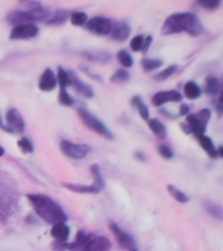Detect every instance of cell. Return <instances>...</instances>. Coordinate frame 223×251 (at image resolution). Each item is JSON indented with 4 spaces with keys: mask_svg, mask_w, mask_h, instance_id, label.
Wrapping results in <instances>:
<instances>
[{
    "mask_svg": "<svg viewBox=\"0 0 223 251\" xmlns=\"http://www.w3.org/2000/svg\"><path fill=\"white\" fill-rule=\"evenodd\" d=\"M19 191L15 184L0 176V221L9 219L19 207Z\"/></svg>",
    "mask_w": 223,
    "mask_h": 251,
    "instance_id": "obj_3",
    "label": "cell"
},
{
    "mask_svg": "<svg viewBox=\"0 0 223 251\" xmlns=\"http://www.w3.org/2000/svg\"><path fill=\"white\" fill-rule=\"evenodd\" d=\"M180 128L183 129L185 133H191V129H189V127L187 126V123H181V125H180Z\"/></svg>",
    "mask_w": 223,
    "mask_h": 251,
    "instance_id": "obj_45",
    "label": "cell"
},
{
    "mask_svg": "<svg viewBox=\"0 0 223 251\" xmlns=\"http://www.w3.org/2000/svg\"><path fill=\"white\" fill-rule=\"evenodd\" d=\"M158 152H159V154L163 157L164 160H171L172 157H174V152H172V149L166 144L158 145Z\"/></svg>",
    "mask_w": 223,
    "mask_h": 251,
    "instance_id": "obj_39",
    "label": "cell"
},
{
    "mask_svg": "<svg viewBox=\"0 0 223 251\" xmlns=\"http://www.w3.org/2000/svg\"><path fill=\"white\" fill-rule=\"evenodd\" d=\"M51 16V12L41 8L35 11H27V9H19L8 13L7 21L13 26L22 25V24H34L35 21H46Z\"/></svg>",
    "mask_w": 223,
    "mask_h": 251,
    "instance_id": "obj_4",
    "label": "cell"
},
{
    "mask_svg": "<svg viewBox=\"0 0 223 251\" xmlns=\"http://www.w3.org/2000/svg\"><path fill=\"white\" fill-rule=\"evenodd\" d=\"M39 33V27L35 24H22V25H17L13 26L9 39L16 41V39H30L37 37Z\"/></svg>",
    "mask_w": 223,
    "mask_h": 251,
    "instance_id": "obj_12",
    "label": "cell"
},
{
    "mask_svg": "<svg viewBox=\"0 0 223 251\" xmlns=\"http://www.w3.org/2000/svg\"><path fill=\"white\" fill-rule=\"evenodd\" d=\"M56 80L60 89H67L69 86V75L68 71L64 70L63 67H58V74H56Z\"/></svg>",
    "mask_w": 223,
    "mask_h": 251,
    "instance_id": "obj_30",
    "label": "cell"
},
{
    "mask_svg": "<svg viewBox=\"0 0 223 251\" xmlns=\"http://www.w3.org/2000/svg\"><path fill=\"white\" fill-rule=\"evenodd\" d=\"M217 111H218V114L221 115L222 114V109H223V98H222V92H219L218 94V100H217Z\"/></svg>",
    "mask_w": 223,
    "mask_h": 251,
    "instance_id": "obj_41",
    "label": "cell"
},
{
    "mask_svg": "<svg viewBox=\"0 0 223 251\" xmlns=\"http://www.w3.org/2000/svg\"><path fill=\"white\" fill-rule=\"evenodd\" d=\"M69 19V13L66 9H58V11L52 13V15L48 17V19L45 21L46 25H50V26H55V25H62Z\"/></svg>",
    "mask_w": 223,
    "mask_h": 251,
    "instance_id": "obj_23",
    "label": "cell"
},
{
    "mask_svg": "<svg viewBox=\"0 0 223 251\" xmlns=\"http://www.w3.org/2000/svg\"><path fill=\"white\" fill-rule=\"evenodd\" d=\"M59 103L62 106H67V107L73 106L74 100L70 97V94L67 92V89H60L59 92Z\"/></svg>",
    "mask_w": 223,
    "mask_h": 251,
    "instance_id": "obj_36",
    "label": "cell"
},
{
    "mask_svg": "<svg viewBox=\"0 0 223 251\" xmlns=\"http://www.w3.org/2000/svg\"><path fill=\"white\" fill-rule=\"evenodd\" d=\"M116 58H117V60H119V63H120L121 66L124 67V68H131V67L133 66V63H134L133 62L132 55L129 54L127 50L117 51Z\"/></svg>",
    "mask_w": 223,
    "mask_h": 251,
    "instance_id": "obj_31",
    "label": "cell"
},
{
    "mask_svg": "<svg viewBox=\"0 0 223 251\" xmlns=\"http://www.w3.org/2000/svg\"><path fill=\"white\" fill-rule=\"evenodd\" d=\"M131 105L134 107V109H137V111H138V114H140V117L144 119V121L148 122L150 118H149V109L148 106L145 105L144 101H142V98L140 97V96H134V97H132V100H131Z\"/></svg>",
    "mask_w": 223,
    "mask_h": 251,
    "instance_id": "obj_24",
    "label": "cell"
},
{
    "mask_svg": "<svg viewBox=\"0 0 223 251\" xmlns=\"http://www.w3.org/2000/svg\"><path fill=\"white\" fill-rule=\"evenodd\" d=\"M131 34V26H129L127 23H116V24H112V29H111V38L117 41V42H124L127 41Z\"/></svg>",
    "mask_w": 223,
    "mask_h": 251,
    "instance_id": "obj_17",
    "label": "cell"
},
{
    "mask_svg": "<svg viewBox=\"0 0 223 251\" xmlns=\"http://www.w3.org/2000/svg\"><path fill=\"white\" fill-rule=\"evenodd\" d=\"M211 118V113L209 109L200 110L197 114H188L187 115V126L191 129V133H193L196 137L205 135L206 126Z\"/></svg>",
    "mask_w": 223,
    "mask_h": 251,
    "instance_id": "obj_7",
    "label": "cell"
},
{
    "mask_svg": "<svg viewBox=\"0 0 223 251\" xmlns=\"http://www.w3.org/2000/svg\"><path fill=\"white\" fill-rule=\"evenodd\" d=\"M163 64V62L160 59L156 58H144L141 60V66L144 68V71L146 72H152V71H156L158 68H160Z\"/></svg>",
    "mask_w": 223,
    "mask_h": 251,
    "instance_id": "obj_27",
    "label": "cell"
},
{
    "mask_svg": "<svg viewBox=\"0 0 223 251\" xmlns=\"http://www.w3.org/2000/svg\"><path fill=\"white\" fill-rule=\"evenodd\" d=\"M197 140H199L201 148L206 152L207 156L210 157V158H218L217 148H215L214 143H213L210 137L206 136V135H201V136H197Z\"/></svg>",
    "mask_w": 223,
    "mask_h": 251,
    "instance_id": "obj_19",
    "label": "cell"
},
{
    "mask_svg": "<svg viewBox=\"0 0 223 251\" xmlns=\"http://www.w3.org/2000/svg\"><path fill=\"white\" fill-rule=\"evenodd\" d=\"M189 110H191L189 105H187V103H181V105H180V109H179V115H184V117H187L188 114H189Z\"/></svg>",
    "mask_w": 223,
    "mask_h": 251,
    "instance_id": "obj_42",
    "label": "cell"
},
{
    "mask_svg": "<svg viewBox=\"0 0 223 251\" xmlns=\"http://www.w3.org/2000/svg\"><path fill=\"white\" fill-rule=\"evenodd\" d=\"M199 5L207 11H215L217 8L221 7V0H200Z\"/></svg>",
    "mask_w": 223,
    "mask_h": 251,
    "instance_id": "obj_38",
    "label": "cell"
},
{
    "mask_svg": "<svg viewBox=\"0 0 223 251\" xmlns=\"http://www.w3.org/2000/svg\"><path fill=\"white\" fill-rule=\"evenodd\" d=\"M111 241L103 235H95L89 233L88 241L81 251H110L111 250Z\"/></svg>",
    "mask_w": 223,
    "mask_h": 251,
    "instance_id": "obj_13",
    "label": "cell"
},
{
    "mask_svg": "<svg viewBox=\"0 0 223 251\" xmlns=\"http://www.w3.org/2000/svg\"><path fill=\"white\" fill-rule=\"evenodd\" d=\"M152 42H153L152 35H148V37H145L144 46H142V52H144V54H146V52H148L149 47L152 46Z\"/></svg>",
    "mask_w": 223,
    "mask_h": 251,
    "instance_id": "obj_40",
    "label": "cell"
},
{
    "mask_svg": "<svg viewBox=\"0 0 223 251\" xmlns=\"http://www.w3.org/2000/svg\"><path fill=\"white\" fill-rule=\"evenodd\" d=\"M77 114L81 122L85 125V127L90 129V131H93L99 136L105 137L107 140H113V133L111 132V129L107 127V126L101 121V119H98L94 114H91L88 109L85 107H80L77 110Z\"/></svg>",
    "mask_w": 223,
    "mask_h": 251,
    "instance_id": "obj_6",
    "label": "cell"
},
{
    "mask_svg": "<svg viewBox=\"0 0 223 251\" xmlns=\"http://www.w3.org/2000/svg\"><path fill=\"white\" fill-rule=\"evenodd\" d=\"M160 31L163 35L187 33L192 37H199L203 33V26L195 13L180 12V13H174V15L168 16L167 19L164 20Z\"/></svg>",
    "mask_w": 223,
    "mask_h": 251,
    "instance_id": "obj_2",
    "label": "cell"
},
{
    "mask_svg": "<svg viewBox=\"0 0 223 251\" xmlns=\"http://www.w3.org/2000/svg\"><path fill=\"white\" fill-rule=\"evenodd\" d=\"M7 126H3L1 129L12 133H23L25 131V121L17 109H9L5 115Z\"/></svg>",
    "mask_w": 223,
    "mask_h": 251,
    "instance_id": "obj_10",
    "label": "cell"
},
{
    "mask_svg": "<svg viewBox=\"0 0 223 251\" xmlns=\"http://www.w3.org/2000/svg\"><path fill=\"white\" fill-rule=\"evenodd\" d=\"M148 126L150 131H152L156 136H158L159 139H164L167 136V129H166V126L156 118H152L148 121Z\"/></svg>",
    "mask_w": 223,
    "mask_h": 251,
    "instance_id": "obj_22",
    "label": "cell"
},
{
    "mask_svg": "<svg viewBox=\"0 0 223 251\" xmlns=\"http://www.w3.org/2000/svg\"><path fill=\"white\" fill-rule=\"evenodd\" d=\"M88 237H89V233H86L85 230H78L77 234H76V239H74L72 243H68L67 245V250L70 251H81L82 247L85 246L86 241H88Z\"/></svg>",
    "mask_w": 223,
    "mask_h": 251,
    "instance_id": "obj_21",
    "label": "cell"
},
{
    "mask_svg": "<svg viewBox=\"0 0 223 251\" xmlns=\"http://www.w3.org/2000/svg\"><path fill=\"white\" fill-rule=\"evenodd\" d=\"M159 113L163 114L164 117L168 118V119H176V117H178V115H175V114L170 113V111H167V110H164V109H160Z\"/></svg>",
    "mask_w": 223,
    "mask_h": 251,
    "instance_id": "obj_43",
    "label": "cell"
},
{
    "mask_svg": "<svg viewBox=\"0 0 223 251\" xmlns=\"http://www.w3.org/2000/svg\"><path fill=\"white\" fill-rule=\"evenodd\" d=\"M176 70H178V66H176V64H172V66L164 68L163 71H160L159 74H156V76H154V80H156V81H164V80H167L168 77H171L172 75L176 72Z\"/></svg>",
    "mask_w": 223,
    "mask_h": 251,
    "instance_id": "obj_33",
    "label": "cell"
},
{
    "mask_svg": "<svg viewBox=\"0 0 223 251\" xmlns=\"http://www.w3.org/2000/svg\"><path fill=\"white\" fill-rule=\"evenodd\" d=\"M60 149L67 157L72 160H82L90 152V147L86 144H76L69 140L60 141Z\"/></svg>",
    "mask_w": 223,
    "mask_h": 251,
    "instance_id": "obj_9",
    "label": "cell"
},
{
    "mask_svg": "<svg viewBox=\"0 0 223 251\" xmlns=\"http://www.w3.org/2000/svg\"><path fill=\"white\" fill-rule=\"evenodd\" d=\"M17 147L23 154H31V153L34 152V145L31 143L27 137H21L19 141H17Z\"/></svg>",
    "mask_w": 223,
    "mask_h": 251,
    "instance_id": "obj_32",
    "label": "cell"
},
{
    "mask_svg": "<svg viewBox=\"0 0 223 251\" xmlns=\"http://www.w3.org/2000/svg\"><path fill=\"white\" fill-rule=\"evenodd\" d=\"M26 198L34 208L35 215L45 223L50 225L67 223L68 216L62 205L56 203L51 196L45 195V194H27Z\"/></svg>",
    "mask_w": 223,
    "mask_h": 251,
    "instance_id": "obj_1",
    "label": "cell"
},
{
    "mask_svg": "<svg viewBox=\"0 0 223 251\" xmlns=\"http://www.w3.org/2000/svg\"><path fill=\"white\" fill-rule=\"evenodd\" d=\"M39 89L42 92H52L58 86V80H56V74L51 68H46L41 75L38 82Z\"/></svg>",
    "mask_w": 223,
    "mask_h": 251,
    "instance_id": "obj_16",
    "label": "cell"
},
{
    "mask_svg": "<svg viewBox=\"0 0 223 251\" xmlns=\"http://www.w3.org/2000/svg\"><path fill=\"white\" fill-rule=\"evenodd\" d=\"M144 35H136V37H133L131 39V43H129V47H131V50L136 51V52H140L142 51V46H144Z\"/></svg>",
    "mask_w": 223,
    "mask_h": 251,
    "instance_id": "obj_37",
    "label": "cell"
},
{
    "mask_svg": "<svg viewBox=\"0 0 223 251\" xmlns=\"http://www.w3.org/2000/svg\"><path fill=\"white\" fill-rule=\"evenodd\" d=\"M86 30L94 35H109L112 29V21L107 17H102V16H95L91 19H88V23L85 24Z\"/></svg>",
    "mask_w": 223,
    "mask_h": 251,
    "instance_id": "obj_8",
    "label": "cell"
},
{
    "mask_svg": "<svg viewBox=\"0 0 223 251\" xmlns=\"http://www.w3.org/2000/svg\"><path fill=\"white\" fill-rule=\"evenodd\" d=\"M90 172L93 174V183L91 184H80V183H67L64 182L63 187L69 190L72 192H77V194H99V192L105 188L106 183L105 179H103V176H102V172L99 166L97 164L91 165L90 168Z\"/></svg>",
    "mask_w": 223,
    "mask_h": 251,
    "instance_id": "obj_5",
    "label": "cell"
},
{
    "mask_svg": "<svg viewBox=\"0 0 223 251\" xmlns=\"http://www.w3.org/2000/svg\"><path fill=\"white\" fill-rule=\"evenodd\" d=\"M85 58H88L89 60H97V62L106 63L107 60L111 59V55L107 54V52H88V54H82Z\"/></svg>",
    "mask_w": 223,
    "mask_h": 251,
    "instance_id": "obj_35",
    "label": "cell"
},
{
    "mask_svg": "<svg viewBox=\"0 0 223 251\" xmlns=\"http://www.w3.org/2000/svg\"><path fill=\"white\" fill-rule=\"evenodd\" d=\"M69 75V86H72L80 96L85 98H93L94 97V90L90 85H88L86 82H84L81 78L78 77V75L73 71H68Z\"/></svg>",
    "mask_w": 223,
    "mask_h": 251,
    "instance_id": "obj_14",
    "label": "cell"
},
{
    "mask_svg": "<svg viewBox=\"0 0 223 251\" xmlns=\"http://www.w3.org/2000/svg\"><path fill=\"white\" fill-rule=\"evenodd\" d=\"M110 230L113 234V237L116 238V241L120 243L121 247H124L127 251H131L133 249H137L136 247V242H134V238H133L132 235L127 233L125 230H123L117 224L115 223H110Z\"/></svg>",
    "mask_w": 223,
    "mask_h": 251,
    "instance_id": "obj_11",
    "label": "cell"
},
{
    "mask_svg": "<svg viewBox=\"0 0 223 251\" xmlns=\"http://www.w3.org/2000/svg\"><path fill=\"white\" fill-rule=\"evenodd\" d=\"M134 158L136 160H140V161H145L146 158H145V154L142 152H136L134 153Z\"/></svg>",
    "mask_w": 223,
    "mask_h": 251,
    "instance_id": "obj_44",
    "label": "cell"
},
{
    "mask_svg": "<svg viewBox=\"0 0 223 251\" xmlns=\"http://www.w3.org/2000/svg\"><path fill=\"white\" fill-rule=\"evenodd\" d=\"M3 127V123H1V117H0V128Z\"/></svg>",
    "mask_w": 223,
    "mask_h": 251,
    "instance_id": "obj_47",
    "label": "cell"
},
{
    "mask_svg": "<svg viewBox=\"0 0 223 251\" xmlns=\"http://www.w3.org/2000/svg\"><path fill=\"white\" fill-rule=\"evenodd\" d=\"M205 92H206L209 96H218L219 92H221V81L219 78L214 75H209L206 78H205Z\"/></svg>",
    "mask_w": 223,
    "mask_h": 251,
    "instance_id": "obj_20",
    "label": "cell"
},
{
    "mask_svg": "<svg viewBox=\"0 0 223 251\" xmlns=\"http://www.w3.org/2000/svg\"><path fill=\"white\" fill-rule=\"evenodd\" d=\"M129 80V74L128 71L125 70H117L115 71V74L111 76L110 81L113 82V84H121V82H125Z\"/></svg>",
    "mask_w": 223,
    "mask_h": 251,
    "instance_id": "obj_34",
    "label": "cell"
},
{
    "mask_svg": "<svg viewBox=\"0 0 223 251\" xmlns=\"http://www.w3.org/2000/svg\"><path fill=\"white\" fill-rule=\"evenodd\" d=\"M181 100H183V94L178 90H162L153 96L152 103L156 107H159L167 102H181Z\"/></svg>",
    "mask_w": 223,
    "mask_h": 251,
    "instance_id": "obj_15",
    "label": "cell"
},
{
    "mask_svg": "<svg viewBox=\"0 0 223 251\" xmlns=\"http://www.w3.org/2000/svg\"><path fill=\"white\" fill-rule=\"evenodd\" d=\"M70 229L69 226H67V224H56L52 225L51 229V237L58 241V242H67L69 239Z\"/></svg>",
    "mask_w": 223,
    "mask_h": 251,
    "instance_id": "obj_18",
    "label": "cell"
},
{
    "mask_svg": "<svg viewBox=\"0 0 223 251\" xmlns=\"http://www.w3.org/2000/svg\"><path fill=\"white\" fill-rule=\"evenodd\" d=\"M4 153H5V151H4V148H3V147H0V157L3 156Z\"/></svg>",
    "mask_w": 223,
    "mask_h": 251,
    "instance_id": "obj_46",
    "label": "cell"
},
{
    "mask_svg": "<svg viewBox=\"0 0 223 251\" xmlns=\"http://www.w3.org/2000/svg\"><path fill=\"white\" fill-rule=\"evenodd\" d=\"M167 191L170 192V195L176 200V201H179V203H188L189 201V196L187 194H184L181 190H179L175 186H172V184H168L167 186Z\"/></svg>",
    "mask_w": 223,
    "mask_h": 251,
    "instance_id": "obj_29",
    "label": "cell"
},
{
    "mask_svg": "<svg viewBox=\"0 0 223 251\" xmlns=\"http://www.w3.org/2000/svg\"><path fill=\"white\" fill-rule=\"evenodd\" d=\"M203 208L205 211L217 220H222V207L219 205L218 203H214V201H210V200H206L203 201Z\"/></svg>",
    "mask_w": 223,
    "mask_h": 251,
    "instance_id": "obj_26",
    "label": "cell"
},
{
    "mask_svg": "<svg viewBox=\"0 0 223 251\" xmlns=\"http://www.w3.org/2000/svg\"><path fill=\"white\" fill-rule=\"evenodd\" d=\"M70 24L74 26H85V24L88 23V15L85 12L74 11L69 15Z\"/></svg>",
    "mask_w": 223,
    "mask_h": 251,
    "instance_id": "obj_28",
    "label": "cell"
},
{
    "mask_svg": "<svg viewBox=\"0 0 223 251\" xmlns=\"http://www.w3.org/2000/svg\"><path fill=\"white\" fill-rule=\"evenodd\" d=\"M184 96L188 100H197L201 96V88L195 81H188L184 84Z\"/></svg>",
    "mask_w": 223,
    "mask_h": 251,
    "instance_id": "obj_25",
    "label": "cell"
}]
</instances>
